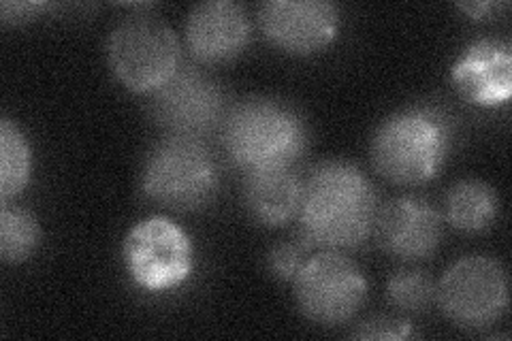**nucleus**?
<instances>
[{
	"label": "nucleus",
	"mask_w": 512,
	"mask_h": 341,
	"mask_svg": "<svg viewBox=\"0 0 512 341\" xmlns=\"http://www.w3.org/2000/svg\"><path fill=\"white\" fill-rule=\"evenodd\" d=\"M376 214V192L363 171L350 162H325L303 182L297 216L301 235L310 246L357 248L372 235Z\"/></svg>",
	"instance_id": "nucleus-1"
},
{
	"label": "nucleus",
	"mask_w": 512,
	"mask_h": 341,
	"mask_svg": "<svg viewBox=\"0 0 512 341\" xmlns=\"http://www.w3.org/2000/svg\"><path fill=\"white\" fill-rule=\"evenodd\" d=\"M222 143L233 165L246 173L293 167L306 152L308 128L295 107L269 96H252L227 111Z\"/></svg>",
	"instance_id": "nucleus-2"
},
{
	"label": "nucleus",
	"mask_w": 512,
	"mask_h": 341,
	"mask_svg": "<svg viewBox=\"0 0 512 341\" xmlns=\"http://www.w3.org/2000/svg\"><path fill=\"white\" fill-rule=\"evenodd\" d=\"M453 145V124L431 105H414L384 120L372 141L376 171L393 184L434 180Z\"/></svg>",
	"instance_id": "nucleus-3"
},
{
	"label": "nucleus",
	"mask_w": 512,
	"mask_h": 341,
	"mask_svg": "<svg viewBox=\"0 0 512 341\" xmlns=\"http://www.w3.org/2000/svg\"><path fill=\"white\" fill-rule=\"evenodd\" d=\"M143 192L160 205L192 211L210 203L218 190V165L199 137L160 139L143 167Z\"/></svg>",
	"instance_id": "nucleus-4"
},
{
	"label": "nucleus",
	"mask_w": 512,
	"mask_h": 341,
	"mask_svg": "<svg viewBox=\"0 0 512 341\" xmlns=\"http://www.w3.org/2000/svg\"><path fill=\"white\" fill-rule=\"evenodd\" d=\"M109 67L131 92H156L180 69L175 32L148 15L120 22L107 41Z\"/></svg>",
	"instance_id": "nucleus-5"
},
{
	"label": "nucleus",
	"mask_w": 512,
	"mask_h": 341,
	"mask_svg": "<svg viewBox=\"0 0 512 341\" xmlns=\"http://www.w3.org/2000/svg\"><path fill=\"white\" fill-rule=\"evenodd\" d=\"M131 280L150 292L182 286L195 265L190 237L169 218L154 216L135 224L122 246Z\"/></svg>",
	"instance_id": "nucleus-6"
},
{
	"label": "nucleus",
	"mask_w": 512,
	"mask_h": 341,
	"mask_svg": "<svg viewBox=\"0 0 512 341\" xmlns=\"http://www.w3.org/2000/svg\"><path fill=\"white\" fill-rule=\"evenodd\" d=\"M442 312L463 329H483L508 307V280L489 256H466L446 269L436 288Z\"/></svg>",
	"instance_id": "nucleus-7"
},
{
	"label": "nucleus",
	"mask_w": 512,
	"mask_h": 341,
	"mask_svg": "<svg viewBox=\"0 0 512 341\" xmlns=\"http://www.w3.org/2000/svg\"><path fill=\"white\" fill-rule=\"evenodd\" d=\"M295 297L303 316L335 327L359 312L367 297V282L350 258L327 250L303 263L295 278Z\"/></svg>",
	"instance_id": "nucleus-8"
},
{
	"label": "nucleus",
	"mask_w": 512,
	"mask_h": 341,
	"mask_svg": "<svg viewBox=\"0 0 512 341\" xmlns=\"http://www.w3.org/2000/svg\"><path fill=\"white\" fill-rule=\"evenodd\" d=\"M152 116L171 135L201 139L227 116L224 94L201 69L180 67L154 92Z\"/></svg>",
	"instance_id": "nucleus-9"
},
{
	"label": "nucleus",
	"mask_w": 512,
	"mask_h": 341,
	"mask_svg": "<svg viewBox=\"0 0 512 341\" xmlns=\"http://www.w3.org/2000/svg\"><path fill=\"white\" fill-rule=\"evenodd\" d=\"M259 24L278 50L308 56L338 35L340 13L327 0H267L259 11Z\"/></svg>",
	"instance_id": "nucleus-10"
},
{
	"label": "nucleus",
	"mask_w": 512,
	"mask_h": 341,
	"mask_svg": "<svg viewBox=\"0 0 512 341\" xmlns=\"http://www.w3.org/2000/svg\"><path fill=\"white\" fill-rule=\"evenodd\" d=\"M380 246L402 261H425L442 241V218L438 209L421 197H399L376 214Z\"/></svg>",
	"instance_id": "nucleus-11"
},
{
	"label": "nucleus",
	"mask_w": 512,
	"mask_h": 341,
	"mask_svg": "<svg viewBox=\"0 0 512 341\" xmlns=\"http://www.w3.org/2000/svg\"><path fill=\"white\" fill-rule=\"evenodd\" d=\"M248 39V15L231 0H207L188 13L186 45L199 62H229L244 52Z\"/></svg>",
	"instance_id": "nucleus-12"
},
{
	"label": "nucleus",
	"mask_w": 512,
	"mask_h": 341,
	"mask_svg": "<svg viewBox=\"0 0 512 341\" xmlns=\"http://www.w3.org/2000/svg\"><path fill=\"white\" fill-rule=\"evenodd\" d=\"M453 84L468 103L498 107L512 94V50L498 39H480L453 64Z\"/></svg>",
	"instance_id": "nucleus-13"
},
{
	"label": "nucleus",
	"mask_w": 512,
	"mask_h": 341,
	"mask_svg": "<svg viewBox=\"0 0 512 341\" xmlns=\"http://www.w3.org/2000/svg\"><path fill=\"white\" fill-rule=\"evenodd\" d=\"M303 180L293 167L248 171L244 177V203L250 216L265 226H284L301 207Z\"/></svg>",
	"instance_id": "nucleus-14"
},
{
	"label": "nucleus",
	"mask_w": 512,
	"mask_h": 341,
	"mask_svg": "<svg viewBox=\"0 0 512 341\" xmlns=\"http://www.w3.org/2000/svg\"><path fill=\"white\" fill-rule=\"evenodd\" d=\"M498 216V194L485 184L468 180L451 188L446 197V218L463 233L485 231Z\"/></svg>",
	"instance_id": "nucleus-15"
},
{
	"label": "nucleus",
	"mask_w": 512,
	"mask_h": 341,
	"mask_svg": "<svg viewBox=\"0 0 512 341\" xmlns=\"http://www.w3.org/2000/svg\"><path fill=\"white\" fill-rule=\"evenodd\" d=\"M30 177V148L11 120L0 122V197L7 203L18 197Z\"/></svg>",
	"instance_id": "nucleus-16"
},
{
	"label": "nucleus",
	"mask_w": 512,
	"mask_h": 341,
	"mask_svg": "<svg viewBox=\"0 0 512 341\" xmlns=\"http://www.w3.org/2000/svg\"><path fill=\"white\" fill-rule=\"evenodd\" d=\"M41 241V231L35 216L26 209L9 207L0 209V256L5 263L18 265L32 256Z\"/></svg>",
	"instance_id": "nucleus-17"
},
{
	"label": "nucleus",
	"mask_w": 512,
	"mask_h": 341,
	"mask_svg": "<svg viewBox=\"0 0 512 341\" xmlns=\"http://www.w3.org/2000/svg\"><path fill=\"white\" fill-rule=\"evenodd\" d=\"M387 297L404 312H425L436 299V284L419 269H404L389 278Z\"/></svg>",
	"instance_id": "nucleus-18"
},
{
	"label": "nucleus",
	"mask_w": 512,
	"mask_h": 341,
	"mask_svg": "<svg viewBox=\"0 0 512 341\" xmlns=\"http://www.w3.org/2000/svg\"><path fill=\"white\" fill-rule=\"evenodd\" d=\"M303 263H306L303 261V250L297 246V243H278V246L267 256L269 271L284 282L295 280Z\"/></svg>",
	"instance_id": "nucleus-19"
},
{
	"label": "nucleus",
	"mask_w": 512,
	"mask_h": 341,
	"mask_svg": "<svg viewBox=\"0 0 512 341\" xmlns=\"http://www.w3.org/2000/svg\"><path fill=\"white\" fill-rule=\"evenodd\" d=\"M355 337H359V339H408V337H414V331H412V324L406 320L380 316V318L363 322L361 327L355 331Z\"/></svg>",
	"instance_id": "nucleus-20"
},
{
	"label": "nucleus",
	"mask_w": 512,
	"mask_h": 341,
	"mask_svg": "<svg viewBox=\"0 0 512 341\" xmlns=\"http://www.w3.org/2000/svg\"><path fill=\"white\" fill-rule=\"evenodd\" d=\"M45 7V3H3L0 5V13H3V22L20 24L30 18H37V13Z\"/></svg>",
	"instance_id": "nucleus-21"
},
{
	"label": "nucleus",
	"mask_w": 512,
	"mask_h": 341,
	"mask_svg": "<svg viewBox=\"0 0 512 341\" xmlns=\"http://www.w3.org/2000/svg\"><path fill=\"white\" fill-rule=\"evenodd\" d=\"M459 9L470 13V18L478 20V18H483L487 11L495 9V5L493 3H466V5H459Z\"/></svg>",
	"instance_id": "nucleus-22"
}]
</instances>
